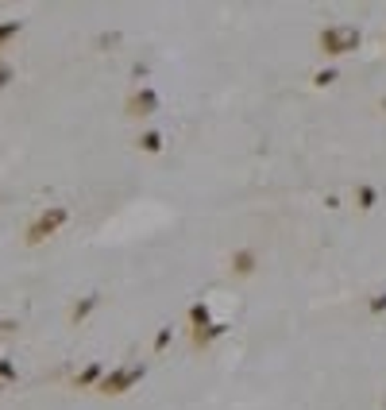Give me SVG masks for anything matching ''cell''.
Returning <instances> with one entry per match:
<instances>
[{"label":"cell","mask_w":386,"mask_h":410,"mask_svg":"<svg viewBox=\"0 0 386 410\" xmlns=\"http://www.w3.org/2000/svg\"><path fill=\"white\" fill-rule=\"evenodd\" d=\"M317 43H321L325 54H351V51H359L363 35H359V28H351V23H332V28L321 31Z\"/></svg>","instance_id":"1"},{"label":"cell","mask_w":386,"mask_h":410,"mask_svg":"<svg viewBox=\"0 0 386 410\" xmlns=\"http://www.w3.org/2000/svg\"><path fill=\"white\" fill-rule=\"evenodd\" d=\"M66 221H70L66 205H47V209H43V213H39V217L28 225V236H23V240H28V244H43V240H51V236L59 233Z\"/></svg>","instance_id":"2"},{"label":"cell","mask_w":386,"mask_h":410,"mask_svg":"<svg viewBox=\"0 0 386 410\" xmlns=\"http://www.w3.org/2000/svg\"><path fill=\"white\" fill-rule=\"evenodd\" d=\"M143 375H147V364H120V368H112L109 375H101L97 391H101V395H124V391H131Z\"/></svg>","instance_id":"3"},{"label":"cell","mask_w":386,"mask_h":410,"mask_svg":"<svg viewBox=\"0 0 386 410\" xmlns=\"http://www.w3.org/2000/svg\"><path fill=\"white\" fill-rule=\"evenodd\" d=\"M128 112L131 117H151V112H159V93L155 89H139V93L128 97Z\"/></svg>","instance_id":"4"},{"label":"cell","mask_w":386,"mask_h":410,"mask_svg":"<svg viewBox=\"0 0 386 410\" xmlns=\"http://www.w3.org/2000/svg\"><path fill=\"white\" fill-rule=\"evenodd\" d=\"M224 333H228V325L224 322H209V325H205V329H193V348H209V344L212 341H220V337H224Z\"/></svg>","instance_id":"5"},{"label":"cell","mask_w":386,"mask_h":410,"mask_svg":"<svg viewBox=\"0 0 386 410\" xmlns=\"http://www.w3.org/2000/svg\"><path fill=\"white\" fill-rule=\"evenodd\" d=\"M228 264H232L236 275H251L259 267V256L251 248H240V252H232V259H228Z\"/></svg>","instance_id":"6"},{"label":"cell","mask_w":386,"mask_h":410,"mask_svg":"<svg viewBox=\"0 0 386 410\" xmlns=\"http://www.w3.org/2000/svg\"><path fill=\"white\" fill-rule=\"evenodd\" d=\"M97 306H101V294H85V298H81L78 306L70 310V322H73V325H81V322H85V317L93 314Z\"/></svg>","instance_id":"7"},{"label":"cell","mask_w":386,"mask_h":410,"mask_svg":"<svg viewBox=\"0 0 386 410\" xmlns=\"http://www.w3.org/2000/svg\"><path fill=\"white\" fill-rule=\"evenodd\" d=\"M101 375H104V368L93 360V364H85V368H81V372H78V380H73V383H78V387H97V383H101Z\"/></svg>","instance_id":"8"},{"label":"cell","mask_w":386,"mask_h":410,"mask_svg":"<svg viewBox=\"0 0 386 410\" xmlns=\"http://www.w3.org/2000/svg\"><path fill=\"white\" fill-rule=\"evenodd\" d=\"M209 322H212L209 302H193V306H190V325H193V329H205Z\"/></svg>","instance_id":"9"},{"label":"cell","mask_w":386,"mask_h":410,"mask_svg":"<svg viewBox=\"0 0 386 410\" xmlns=\"http://www.w3.org/2000/svg\"><path fill=\"white\" fill-rule=\"evenodd\" d=\"M356 201H359V209H375L379 205V190L375 186H356Z\"/></svg>","instance_id":"10"},{"label":"cell","mask_w":386,"mask_h":410,"mask_svg":"<svg viewBox=\"0 0 386 410\" xmlns=\"http://www.w3.org/2000/svg\"><path fill=\"white\" fill-rule=\"evenodd\" d=\"M139 151L159 155L162 151V132H143V136H139Z\"/></svg>","instance_id":"11"},{"label":"cell","mask_w":386,"mask_h":410,"mask_svg":"<svg viewBox=\"0 0 386 410\" xmlns=\"http://www.w3.org/2000/svg\"><path fill=\"white\" fill-rule=\"evenodd\" d=\"M23 31V20H0V47L8 43V39H16Z\"/></svg>","instance_id":"12"},{"label":"cell","mask_w":386,"mask_h":410,"mask_svg":"<svg viewBox=\"0 0 386 410\" xmlns=\"http://www.w3.org/2000/svg\"><path fill=\"white\" fill-rule=\"evenodd\" d=\"M0 383H16V364L12 360H0Z\"/></svg>","instance_id":"13"},{"label":"cell","mask_w":386,"mask_h":410,"mask_svg":"<svg viewBox=\"0 0 386 410\" xmlns=\"http://www.w3.org/2000/svg\"><path fill=\"white\" fill-rule=\"evenodd\" d=\"M332 81H336V70H317V74H313V86H321V89L332 86Z\"/></svg>","instance_id":"14"},{"label":"cell","mask_w":386,"mask_h":410,"mask_svg":"<svg viewBox=\"0 0 386 410\" xmlns=\"http://www.w3.org/2000/svg\"><path fill=\"white\" fill-rule=\"evenodd\" d=\"M170 337H174V329H170V325H167V329H159V337H155V348H167V344H170Z\"/></svg>","instance_id":"15"},{"label":"cell","mask_w":386,"mask_h":410,"mask_svg":"<svg viewBox=\"0 0 386 410\" xmlns=\"http://www.w3.org/2000/svg\"><path fill=\"white\" fill-rule=\"evenodd\" d=\"M367 310H371V314H382V310H386V294H375V298L367 302Z\"/></svg>","instance_id":"16"},{"label":"cell","mask_w":386,"mask_h":410,"mask_svg":"<svg viewBox=\"0 0 386 410\" xmlns=\"http://www.w3.org/2000/svg\"><path fill=\"white\" fill-rule=\"evenodd\" d=\"M8 81H12V66H0V89H4Z\"/></svg>","instance_id":"17"},{"label":"cell","mask_w":386,"mask_h":410,"mask_svg":"<svg viewBox=\"0 0 386 410\" xmlns=\"http://www.w3.org/2000/svg\"><path fill=\"white\" fill-rule=\"evenodd\" d=\"M12 329H20L16 322H8V317H0V333H12Z\"/></svg>","instance_id":"18"},{"label":"cell","mask_w":386,"mask_h":410,"mask_svg":"<svg viewBox=\"0 0 386 410\" xmlns=\"http://www.w3.org/2000/svg\"><path fill=\"white\" fill-rule=\"evenodd\" d=\"M382 109H386V97H382Z\"/></svg>","instance_id":"19"}]
</instances>
